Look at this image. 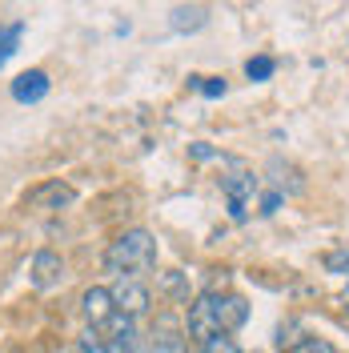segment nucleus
I'll use <instances>...</instances> for the list:
<instances>
[{"instance_id": "nucleus-1", "label": "nucleus", "mask_w": 349, "mask_h": 353, "mask_svg": "<svg viewBox=\"0 0 349 353\" xmlns=\"http://www.w3.org/2000/svg\"><path fill=\"white\" fill-rule=\"evenodd\" d=\"M153 265H157V241L149 229H125L105 249V269L117 273V281H141V273H149Z\"/></svg>"}, {"instance_id": "nucleus-2", "label": "nucleus", "mask_w": 349, "mask_h": 353, "mask_svg": "<svg viewBox=\"0 0 349 353\" xmlns=\"http://www.w3.org/2000/svg\"><path fill=\"white\" fill-rule=\"evenodd\" d=\"M185 330H189V337H193L197 345H205V341L221 337V325H217V305H213V289L189 301V313H185Z\"/></svg>"}, {"instance_id": "nucleus-3", "label": "nucleus", "mask_w": 349, "mask_h": 353, "mask_svg": "<svg viewBox=\"0 0 349 353\" xmlns=\"http://www.w3.org/2000/svg\"><path fill=\"white\" fill-rule=\"evenodd\" d=\"M221 189H225V201H229V217L245 221L249 217V209H253V197H257V176L253 173H233L221 181Z\"/></svg>"}, {"instance_id": "nucleus-4", "label": "nucleus", "mask_w": 349, "mask_h": 353, "mask_svg": "<svg viewBox=\"0 0 349 353\" xmlns=\"http://www.w3.org/2000/svg\"><path fill=\"white\" fill-rule=\"evenodd\" d=\"M112 301H117V313H121V317L137 321V317H145V313H149L153 293H149L145 281H117V285H112Z\"/></svg>"}, {"instance_id": "nucleus-5", "label": "nucleus", "mask_w": 349, "mask_h": 353, "mask_svg": "<svg viewBox=\"0 0 349 353\" xmlns=\"http://www.w3.org/2000/svg\"><path fill=\"white\" fill-rule=\"evenodd\" d=\"M81 313H85V321L97 330V325H112L121 313H117V301H112V289L105 285H92L85 289V297H81Z\"/></svg>"}, {"instance_id": "nucleus-6", "label": "nucleus", "mask_w": 349, "mask_h": 353, "mask_svg": "<svg viewBox=\"0 0 349 353\" xmlns=\"http://www.w3.org/2000/svg\"><path fill=\"white\" fill-rule=\"evenodd\" d=\"M213 305H217L221 333H233L249 321V301H245L241 293H217V289H213Z\"/></svg>"}, {"instance_id": "nucleus-7", "label": "nucleus", "mask_w": 349, "mask_h": 353, "mask_svg": "<svg viewBox=\"0 0 349 353\" xmlns=\"http://www.w3.org/2000/svg\"><path fill=\"white\" fill-rule=\"evenodd\" d=\"M61 277H65V261H61V253H52V249H41L32 265H28V281L37 289H52L61 285Z\"/></svg>"}, {"instance_id": "nucleus-8", "label": "nucleus", "mask_w": 349, "mask_h": 353, "mask_svg": "<svg viewBox=\"0 0 349 353\" xmlns=\"http://www.w3.org/2000/svg\"><path fill=\"white\" fill-rule=\"evenodd\" d=\"M72 201H77L72 185H65V181H44V185H37L28 193V209H65Z\"/></svg>"}, {"instance_id": "nucleus-9", "label": "nucleus", "mask_w": 349, "mask_h": 353, "mask_svg": "<svg viewBox=\"0 0 349 353\" xmlns=\"http://www.w3.org/2000/svg\"><path fill=\"white\" fill-rule=\"evenodd\" d=\"M48 72L44 68H28V72H21L17 81H12V101H21V105H37V101H44L48 97Z\"/></svg>"}, {"instance_id": "nucleus-10", "label": "nucleus", "mask_w": 349, "mask_h": 353, "mask_svg": "<svg viewBox=\"0 0 349 353\" xmlns=\"http://www.w3.org/2000/svg\"><path fill=\"white\" fill-rule=\"evenodd\" d=\"M149 353H189V345H185V337L165 321L161 330L149 333Z\"/></svg>"}, {"instance_id": "nucleus-11", "label": "nucleus", "mask_w": 349, "mask_h": 353, "mask_svg": "<svg viewBox=\"0 0 349 353\" xmlns=\"http://www.w3.org/2000/svg\"><path fill=\"white\" fill-rule=\"evenodd\" d=\"M209 24V8H201V4H193V8H173V28L177 32H197V28H205Z\"/></svg>"}, {"instance_id": "nucleus-12", "label": "nucleus", "mask_w": 349, "mask_h": 353, "mask_svg": "<svg viewBox=\"0 0 349 353\" xmlns=\"http://www.w3.org/2000/svg\"><path fill=\"white\" fill-rule=\"evenodd\" d=\"M21 37H24V21H17V24H4L0 28V68L12 61V52H17V44H21Z\"/></svg>"}, {"instance_id": "nucleus-13", "label": "nucleus", "mask_w": 349, "mask_h": 353, "mask_svg": "<svg viewBox=\"0 0 349 353\" xmlns=\"http://www.w3.org/2000/svg\"><path fill=\"white\" fill-rule=\"evenodd\" d=\"M273 68H277L273 57H253V61H245V77H249V81H269Z\"/></svg>"}, {"instance_id": "nucleus-14", "label": "nucleus", "mask_w": 349, "mask_h": 353, "mask_svg": "<svg viewBox=\"0 0 349 353\" xmlns=\"http://www.w3.org/2000/svg\"><path fill=\"white\" fill-rule=\"evenodd\" d=\"M285 353H337V350L329 345L326 337H301V341H293Z\"/></svg>"}, {"instance_id": "nucleus-15", "label": "nucleus", "mask_w": 349, "mask_h": 353, "mask_svg": "<svg viewBox=\"0 0 349 353\" xmlns=\"http://www.w3.org/2000/svg\"><path fill=\"white\" fill-rule=\"evenodd\" d=\"M193 88H201L209 101H217V97H225V88H229V85H225L221 77H193Z\"/></svg>"}, {"instance_id": "nucleus-16", "label": "nucleus", "mask_w": 349, "mask_h": 353, "mask_svg": "<svg viewBox=\"0 0 349 353\" xmlns=\"http://www.w3.org/2000/svg\"><path fill=\"white\" fill-rule=\"evenodd\" d=\"M81 353H109V337H101L97 330L81 333Z\"/></svg>"}, {"instance_id": "nucleus-17", "label": "nucleus", "mask_w": 349, "mask_h": 353, "mask_svg": "<svg viewBox=\"0 0 349 353\" xmlns=\"http://www.w3.org/2000/svg\"><path fill=\"white\" fill-rule=\"evenodd\" d=\"M201 353H241V345L229 337V333H221V337H213V341H205Z\"/></svg>"}, {"instance_id": "nucleus-18", "label": "nucleus", "mask_w": 349, "mask_h": 353, "mask_svg": "<svg viewBox=\"0 0 349 353\" xmlns=\"http://www.w3.org/2000/svg\"><path fill=\"white\" fill-rule=\"evenodd\" d=\"M161 289H165V293H173V297H189V285H185V277H181V273H165V281H161Z\"/></svg>"}, {"instance_id": "nucleus-19", "label": "nucleus", "mask_w": 349, "mask_h": 353, "mask_svg": "<svg viewBox=\"0 0 349 353\" xmlns=\"http://www.w3.org/2000/svg\"><path fill=\"white\" fill-rule=\"evenodd\" d=\"M281 201H285L281 193H269V197L261 201V213H265V217H269V213H277V205H281Z\"/></svg>"}, {"instance_id": "nucleus-20", "label": "nucleus", "mask_w": 349, "mask_h": 353, "mask_svg": "<svg viewBox=\"0 0 349 353\" xmlns=\"http://www.w3.org/2000/svg\"><path fill=\"white\" fill-rule=\"evenodd\" d=\"M346 313H349V305H346Z\"/></svg>"}]
</instances>
